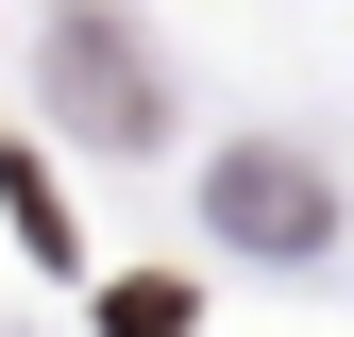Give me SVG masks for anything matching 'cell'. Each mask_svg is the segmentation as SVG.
<instances>
[{
    "mask_svg": "<svg viewBox=\"0 0 354 337\" xmlns=\"http://www.w3.org/2000/svg\"><path fill=\"white\" fill-rule=\"evenodd\" d=\"M51 102H68V135H102V152H152V51H136V34H118V17H68L51 34Z\"/></svg>",
    "mask_w": 354,
    "mask_h": 337,
    "instance_id": "1",
    "label": "cell"
},
{
    "mask_svg": "<svg viewBox=\"0 0 354 337\" xmlns=\"http://www.w3.org/2000/svg\"><path fill=\"white\" fill-rule=\"evenodd\" d=\"M219 220H236L253 253H304L337 202H321V168H287V152H236V168H219Z\"/></svg>",
    "mask_w": 354,
    "mask_h": 337,
    "instance_id": "2",
    "label": "cell"
},
{
    "mask_svg": "<svg viewBox=\"0 0 354 337\" xmlns=\"http://www.w3.org/2000/svg\"><path fill=\"white\" fill-rule=\"evenodd\" d=\"M102 337H203V304L169 270H136V287H102Z\"/></svg>",
    "mask_w": 354,
    "mask_h": 337,
    "instance_id": "3",
    "label": "cell"
},
{
    "mask_svg": "<svg viewBox=\"0 0 354 337\" xmlns=\"http://www.w3.org/2000/svg\"><path fill=\"white\" fill-rule=\"evenodd\" d=\"M0 202H17V236H34V253H68V202H51V168H34L17 135H0Z\"/></svg>",
    "mask_w": 354,
    "mask_h": 337,
    "instance_id": "4",
    "label": "cell"
}]
</instances>
